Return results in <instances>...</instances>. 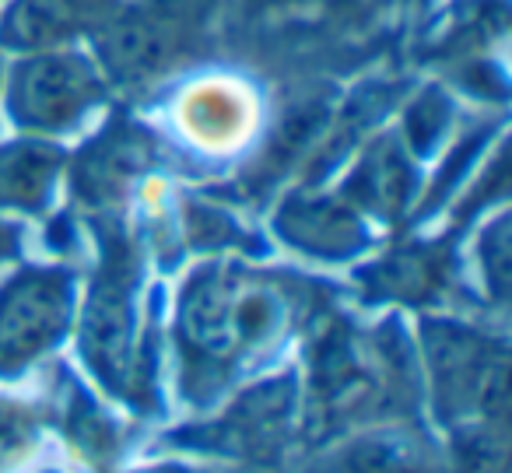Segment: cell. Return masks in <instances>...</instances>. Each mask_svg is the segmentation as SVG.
I'll use <instances>...</instances> for the list:
<instances>
[{
    "mask_svg": "<svg viewBox=\"0 0 512 473\" xmlns=\"http://www.w3.org/2000/svg\"><path fill=\"white\" fill-rule=\"evenodd\" d=\"M453 473H509V445L502 421H477L453 431Z\"/></svg>",
    "mask_w": 512,
    "mask_h": 473,
    "instance_id": "cell-5",
    "label": "cell"
},
{
    "mask_svg": "<svg viewBox=\"0 0 512 473\" xmlns=\"http://www.w3.org/2000/svg\"><path fill=\"white\" fill-rule=\"evenodd\" d=\"M67 288L57 274H25L0 298V372L25 365L60 337L67 323Z\"/></svg>",
    "mask_w": 512,
    "mask_h": 473,
    "instance_id": "cell-2",
    "label": "cell"
},
{
    "mask_svg": "<svg viewBox=\"0 0 512 473\" xmlns=\"http://www.w3.org/2000/svg\"><path fill=\"white\" fill-rule=\"evenodd\" d=\"M190 337L197 340L200 351L228 354L253 347L278 330L281 305L278 295L264 284L232 281L204 288V298L190 305Z\"/></svg>",
    "mask_w": 512,
    "mask_h": 473,
    "instance_id": "cell-1",
    "label": "cell"
},
{
    "mask_svg": "<svg viewBox=\"0 0 512 473\" xmlns=\"http://www.w3.org/2000/svg\"><path fill=\"white\" fill-rule=\"evenodd\" d=\"M134 473H221L218 466L204 470V466H176V463H162V466H144V470H134ZM235 473H246V470H235Z\"/></svg>",
    "mask_w": 512,
    "mask_h": 473,
    "instance_id": "cell-7",
    "label": "cell"
},
{
    "mask_svg": "<svg viewBox=\"0 0 512 473\" xmlns=\"http://www.w3.org/2000/svg\"><path fill=\"white\" fill-rule=\"evenodd\" d=\"M29 473H78L74 466H60V463H43V466H32Z\"/></svg>",
    "mask_w": 512,
    "mask_h": 473,
    "instance_id": "cell-8",
    "label": "cell"
},
{
    "mask_svg": "<svg viewBox=\"0 0 512 473\" xmlns=\"http://www.w3.org/2000/svg\"><path fill=\"white\" fill-rule=\"evenodd\" d=\"M36 431L39 424L29 407L0 400V463H11L22 452H29L32 442H36Z\"/></svg>",
    "mask_w": 512,
    "mask_h": 473,
    "instance_id": "cell-6",
    "label": "cell"
},
{
    "mask_svg": "<svg viewBox=\"0 0 512 473\" xmlns=\"http://www.w3.org/2000/svg\"><path fill=\"white\" fill-rule=\"evenodd\" d=\"M285 424L288 403L274 393H260L242 400L235 410H228L225 421L211 424L207 431H197L200 442H186L211 456H225L242 463L246 470H271V463L285 449Z\"/></svg>",
    "mask_w": 512,
    "mask_h": 473,
    "instance_id": "cell-3",
    "label": "cell"
},
{
    "mask_svg": "<svg viewBox=\"0 0 512 473\" xmlns=\"http://www.w3.org/2000/svg\"><path fill=\"white\" fill-rule=\"evenodd\" d=\"M309 473H453L449 459L428 438L404 428L351 435L327 449Z\"/></svg>",
    "mask_w": 512,
    "mask_h": 473,
    "instance_id": "cell-4",
    "label": "cell"
}]
</instances>
